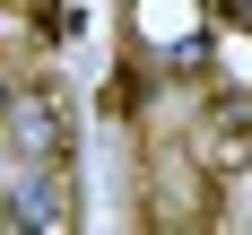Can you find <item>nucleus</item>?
Masks as SVG:
<instances>
[{"mask_svg":"<svg viewBox=\"0 0 252 235\" xmlns=\"http://www.w3.org/2000/svg\"><path fill=\"white\" fill-rule=\"evenodd\" d=\"M9 131H18L26 166H61V157H70V113H61V96H52V87L9 96Z\"/></svg>","mask_w":252,"mask_h":235,"instance_id":"nucleus-1","label":"nucleus"},{"mask_svg":"<svg viewBox=\"0 0 252 235\" xmlns=\"http://www.w3.org/2000/svg\"><path fill=\"white\" fill-rule=\"evenodd\" d=\"M9 96H18V87H9V70H0V113H9Z\"/></svg>","mask_w":252,"mask_h":235,"instance_id":"nucleus-2","label":"nucleus"}]
</instances>
